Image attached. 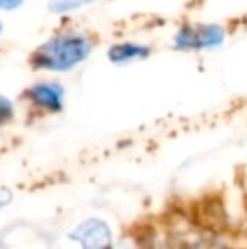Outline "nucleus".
Listing matches in <instances>:
<instances>
[{"mask_svg": "<svg viewBox=\"0 0 247 249\" xmlns=\"http://www.w3.org/2000/svg\"><path fill=\"white\" fill-rule=\"evenodd\" d=\"M95 50L92 34L78 29H65L49 36L31 51L27 63L34 71L68 73L82 66Z\"/></svg>", "mask_w": 247, "mask_h": 249, "instance_id": "obj_1", "label": "nucleus"}, {"mask_svg": "<svg viewBox=\"0 0 247 249\" xmlns=\"http://www.w3.org/2000/svg\"><path fill=\"white\" fill-rule=\"evenodd\" d=\"M229 29L222 22H183L173 34V48L180 53H205L222 48Z\"/></svg>", "mask_w": 247, "mask_h": 249, "instance_id": "obj_2", "label": "nucleus"}, {"mask_svg": "<svg viewBox=\"0 0 247 249\" xmlns=\"http://www.w3.org/2000/svg\"><path fill=\"white\" fill-rule=\"evenodd\" d=\"M20 100L29 114L36 117H53L65 110L66 89L56 80H37L22 90Z\"/></svg>", "mask_w": 247, "mask_h": 249, "instance_id": "obj_3", "label": "nucleus"}, {"mask_svg": "<svg viewBox=\"0 0 247 249\" xmlns=\"http://www.w3.org/2000/svg\"><path fill=\"white\" fill-rule=\"evenodd\" d=\"M69 243L78 249H117V236L110 222L92 215L76 222L66 234Z\"/></svg>", "mask_w": 247, "mask_h": 249, "instance_id": "obj_4", "label": "nucleus"}, {"mask_svg": "<svg viewBox=\"0 0 247 249\" xmlns=\"http://www.w3.org/2000/svg\"><path fill=\"white\" fill-rule=\"evenodd\" d=\"M151 48L148 44L137 43V41H119L114 43L107 51V58L110 63L117 66L132 65V63L142 61L151 56Z\"/></svg>", "mask_w": 247, "mask_h": 249, "instance_id": "obj_5", "label": "nucleus"}, {"mask_svg": "<svg viewBox=\"0 0 247 249\" xmlns=\"http://www.w3.org/2000/svg\"><path fill=\"white\" fill-rule=\"evenodd\" d=\"M99 2H103V0H51L49 9L54 14H69L85 9V7L95 5Z\"/></svg>", "mask_w": 247, "mask_h": 249, "instance_id": "obj_6", "label": "nucleus"}, {"mask_svg": "<svg viewBox=\"0 0 247 249\" xmlns=\"http://www.w3.org/2000/svg\"><path fill=\"white\" fill-rule=\"evenodd\" d=\"M17 119V107L12 99L0 93V129L12 125Z\"/></svg>", "mask_w": 247, "mask_h": 249, "instance_id": "obj_7", "label": "nucleus"}, {"mask_svg": "<svg viewBox=\"0 0 247 249\" xmlns=\"http://www.w3.org/2000/svg\"><path fill=\"white\" fill-rule=\"evenodd\" d=\"M237 243L247 249V210L246 209H244V215H242V220H241V227H239Z\"/></svg>", "mask_w": 247, "mask_h": 249, "instance_id": "obj_8", "label": "nucleus"}, {"mask_svg": "<svg viewBox=\"0 0 247 249\" xmlns=\"http://www.w3.org/2000/svg\"><path fill=\"white\" fill-rule=\"evenodd\" d=\"M14 200V192L7 187H0V210L7 209Z\"/></svg>", "mask_w": 247, "mask_h": 249, "instance_id": "obj_9", "label": "nucleus"}, {"mask_svg": "<svg viewBox=\"0 0 247 249\" xmlns=\"http://www.w3.org/2000/svg\"><path fill=\"white\" fill-rule=\"evenodd\" d=\"M26 0H0V10L2 12H10V10H17L24 5Z\"/></svg>", "mask_w": 247, "mask_h": 249, "instance_id": "obj_10", "label": "nucleus"}, {"mask_svg": "<svg viewBox=\"0 0 247 249\" xmlns=\"http://www.w3.org/2000/svg\"><path fill=\"white\" fill-rule=\"evenodd\" d=\"M242 195H244V209L247 210V177L244 181V187H242Z\"/></svg>", "mask_w": 247, "mask_h": 249, "instance_id": "obj_11", "label": "nucleus"}, {"mask_svg": "<svg viewBox=\"0 0 247 249\" xmlns=\"http://www.w3.org/2000/svg\"><path fill=\"white\" fill-rule=\"evenodd\" d=\"M224 249H246V248H244V246H241V244H239L237 241H235V243H231L227 248H224Z\"/></svg>", "mask_w": 247, "mask_h": 249, "instance_id": "obj_12", "label": "nucleus"}, {"mask_svg": "<svg viewBox=\"0 0 247 249\" xmlns=\"http://www.w3.org/2000/svg\"><path fill=\"white\" fill-rule=\"evenodd\" d=\"M2 33H3V22H2V19H0V36H2Z\"/></svg>", "mask_w": 247, "mask_h": 249, "instance_id": "obj_13", "label": "nucleus"}]
</instances>
